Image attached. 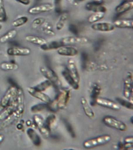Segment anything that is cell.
Returning <instances> with one entry per match:
<instances>
[{
    "label": "cell",
    "instance_id": "7bdbcfd3",
    "mask_svg": "<svg viewBox=\"0 0 133 150\" xmlns=\"http://www.w3.org/2000/svg\"><path fill=\"white\" fill-rule=\"evenodd\" d=\"M16 1L21 3L22 4L26 6L29 5L31 3V0H16Z\"/></svg>",
    "mask_w": 133,
    "mask_h": 150
},
{
    "label": "cell",
    "instance_id": "277c9868",
    "mask_svg": "<svg viewBox=\"0 0 133 150\" xmlns=\"http://www.w3.org/2000/svg\"><path fill=\"white\" fill-rule=\"evenodd\" d=\"M103 121L107 126L122 132H125L128 129V127L125 123L112 116H106Z\"/></svg>",
    "mask_w": 133,
    "mask_h": 150
},
{
    "label": "cell",
    "instance_id": "8992f818",
    "mask_svg": "<svg viewBox=\"0 0 133 150\" xmlns=\"http://www.w3.org/2000/svg\"><path fill=\"white\" fill-rule=\"evenodd\" d=\"M70 96V90L68 89H62L58 93L54 99L57 102L59 110L64 108L67 105Z\"/></svg>",
    "mask_w": 133,
    "mask_h": 150
},
{
    "label": "cell",
    "instance_id": "9c48e42d",
    "mask_svg": "<svg viewBox=\"0 0 133 150\" xmlns=\"http://www.w3.org/2000/svg\"><path fill=\"white\" fill-rule=\"evenodd\" d=\"M91 27L93 30L102 32H109L115 29L113 23L109 22H96L93 23Z\"/></svg>",
    "mask_w": 133,
    "mask_h": 150
},
{
    "label": "cell",
    "instance_id": "60d3db41",
    "mask_svg": "<svg viewBox=\"0 0 133 150\" xmlns=\"http://www.w3.org/2000/svg\"><path fill=\"white\" fill-rule=\"evenodd\" d=\"M69 29L73 33L77 34V29L74 25H70Z\"/></svg>",
    "mask_w": 133,
    "mask_h": 150
},
{
    "label": "cell",
    "instance_id": "3957f363",
    "mask_svg": "<svg viewBox=\"0 0 133 150\" xmlns=\"http://www.w3.org/2000/svg\"><path fill=\"white\" fill-rule=\"evenodd\" d=\"M18 88L15 86H12L7 90L0 101V112L7 107L13 100L17 95Z\"/></svg>",
    "mask_w": 133,
    "mask_h": 150
},
{
    "label": "cell",
    "instance_id": "f907efd6",
    "mask_svg": "<svg viewBox=\"0 0 133 150\" xmlns=\"http://www.w3.org/2000/svg\"><path fill=\"white\" fill-rule=\"evenodd\" d=\"M2 28H3V25L0 23V30H1Z\"/></svg>",
    "mask_w": 133,
    "mask_h": 150
},
{
    "label": "cell",
    "instance_id": "d6a6232c",
    "mask_svg": "<svg viewBox=\"0 0 133 150\" xmlns=\"http://www.w3.org/2000/svg\"><path fill=\"white\" fill-rule=\"evenodd\" d=\"M28 21L29 18L27 16H21L14 20L12 22V25L15 28H18L26 24Z\"/></svg>",
    "mask_w": 133,
    "mask_h": 150
},
{
    "label": "cell",
    "instance_id": "681fc988",
    "mask_svg": "<svg viewBox=\"0 0 133 150\" xmlns=\"http://www.w3.org/2000/svg\"><path fill=\"white\" fill-rule=\"evenodd\" d=\"M130 121L131 122L132 124H133V117H132L131 118H130Z\"/></svg>",
    "mask_w": 133,
    "mask_h": 150
},
{
    "label": "cell",
    "instance_id": "4fadbf2b",
    "mask_svg": "<svg viewBox=\"0 0 133 150\" xmlns=\"http://www.w3.org/2000/svg\"><path fill=\"white\" fill-rule=\"evenodd\" d=\"M67 67V70L70 74L75 82L79 84L80 82V74L74 60L72 59H70L68 61Z\"/></svg>",
    "mask_w": 133,
    "mask_h": 150
},
{
    "label": "cell",
    "instance_id": "52a82bcc",
    "mask_svg": "<svg viewBox=\"0 0 133 150\" xmlns=\"http://www.w3.org/2000/svg\"><path fill=\"white\" fill-rule=\"evenodd\" d=\"M33 120L42 135L45 138L49 137L51 134V129L46 126L42 117L39 115H34L33 117Z\"/></svg>",
    "mask_w": 133,
    "mask_h": 150
},
{
    "label": "cell",
    "instance_id": "1f68e13d",
    "mask_svg": "<svg viewBox=\"0 0 133 150\" xmlns=\"http://www.w3.org/2000/svg\"><path fill=\"white\" fill-rule=\"evenodd\" d=\"M52 85V83L47 79L42 82V83H39L36 86L34 87V88L38 91L44 92V91H46Z\"/></svg>",
    "mask_w": 133,
    "mask_h": 150
},
{
    "label": "cell",
    "instance_id": "44dd1931",
    "mask_svg": "<svg viewBox=\"0 0 133 150\" xmlns=\"http://www.w3.org/2000/svg\"><path fill=\"white\" fill-rule=\"evenodd\" d=\"M65 45L61 41H52L49 42H46L45 44L40 46V49L44 51H49V50L58 49L63 46Z\"/></svg>",
    "mask_w": 133,
    "mask_h": 150
},
{
    "label": "cell",
    "instance_id": "83f0119b",
    "mask_svg": "<svg viewBox=\"0 0 133 150\" xmlns=\"http://www.w3.org/2000/svg\"><path fill=\"white\" fill-rule=\"evenodd\" d=\"M19 68L18 64L13 62H4L0 64V68L4 71L17 70Z\"/></svg>",
    "mask_w": 133,
    "mask_h": 150
},
{
    "label": "cell",
    "instance_id": "bcb514c9",
    "mask_svg": "<svg viewBox=\"0 0 133 150\" xmlns=\"http://www.w3.org/2000/svg\"><path fill=\"white\" fill-rule=\"evenodd\" d=\"M118 149H124V144L121 142L119 143L118 144Z\"/></svg>",
    "mask_w": 133,
    "mask_h": 150
},
{
    "label": "cell",
    "instance_id": "484cf974",
    "mask_svg": "<svg viewBox=\"0 0 133 150\" xmlns=\"http://www.w3.org/2000/svg\"><path fill=\"white\" fill-rule=\"evenodd\" d=\"M25 39L29 43L39 46L42 45L47 42L45 39L43 38L33 35H27L25 36Z\"/></svg>",
    "mask_w": 133,
    "mask_h": 150
},
{
    "label": "cell",
    "instance_id": "ee69618b",
    "mask_svg": "<svg viewBox=\"0 0 133 150\" xmlns=\"http://www.w3.org/2000/svg\"><path fill=\"white\" fill-rule=\"evenodd\" d=\"M133 137H129L125 138L124 143H133Z\"/></svg>",
    "mask_w": 133,
    "mask_h": 150
},
{
    "label": "cell",
    "instance_id": "6da1fadb",
    "mask_svg": "<svg viewBox=\"0 0 133 150\" xmlns=\"http://www.w3.org/2000/svg\"><path fill=\"white\" fill-rule=\"evenodd\" d=\"M111 139V137L110 135H103L95 138L87 139L84 142L83 145L86 149L93 148L106 145L110 141Z\"/></svg>",
    "mask_w": 133,
    "mask_h": 150
},
{
    "label": "cell",
    "instance_id": "5b68a950",
    "mask_svg": "<svg viewBox=\"0 0 133 150\" xmlns=\"http://www.w3.org/2000/svg\"><path fill=\"white\" fill-rule=\"evenodd\" d=\"M133 78L132 73L128 71L126 74L124 81V96L132 103H133Z\"/></svg>",
    "mask_w": 133,
    "mask_h": 150
},
{
    "label": "cell",
    "instance_id": "ab89813d",
    "mask_svg": "<svg viewBox=\"0 0 133 150\" xmlns=\"http://www.w3.org/2000/svg\"><path fill=\"white\" fill-rule=\"evenodd\" d=\"M64 1H66L67 2H68L70 4L75 6H79V2H78L77 0H64Z\"/></svg>",
    "mask_w": 133,
    "mask_h": 150
},
{
    "label": "cell",
    "instance_id": "74e56055",
    "mask_svg": "<svg viewBox=\"0 0 133 150\" xmlns=\"http://www.w3.org/2000/svg\"><path fill=\"white\" fill-rule=\"evenodd\" d=\"M56 119V117L54 114H51L49 115L46 118L45 121V124L46 126L51 128V126L53 125V123L55 122Z\"/></svg>",
    "mask_w": 133,
    "mask_h": 150
},
{
    "label": "cell",
    "instance_id": "f6af8a7d",
    "mask_svg": "<svg viewBox=\"0 0 133 150\" xmlns=\"http://www.w3.org/2000/svg\"><path fill=\"white\" fill-rule=\"evenodd\" d=\"M17 129L19 130H22L24 128V126H23V124L21 123H19V124H17Z\"/></svg>",
    "mask_w": 133,
    "mask_h": 150
},
{
    "label": "cell",
    "instance_id": "8fae6325",
    "mask_svg": "<svg viewBox=\"0 0 133 150\" xmlns=\"http://www.w3.org/2000/svg\"><path fill=\"white\" fill-rule=\"evenodd\" d=\"M31 53L30 48L24 47H12L7 50V53L10 56H27Z\"/></svg>",
    "mask_w": 133,
    "mask_h": 150
},
{
    "label": "cell",
    "instance_id": "4316f807",
    "mask_svg": "<svg viewBox=\"0 0 133 150\" xmlns=\"http://www.w3.org/2000/svg\"><path fill=\"white\" fill-rule=\"evenodd\" d=\"M19 118H20V117L15 112V111L12 114L10 115L6 119L3 120V122L0 125V127L2 129L5 128L8 126L9 125H11L16 120Z\"/></svg>",
    "mask_w": 133,
    "mask_h": 150
},
{
    "label": "cell",
    "instance_id": "d590c367",
    "mask_svg": "<svg viewBox=\"0 0 133 150\" xmlns=\"http://www.w3.org/2000/svg\"><path fill=\"white\" fill-rule=\"evenodd\" d=\"M116 99L118 103L122 106L124 107L129 110H133V103L120 98H117Z\"/></svg>",
    "mask_w": 133,
    "mask_h": 150
},
{
    "label": "cell",
    "instance_id": "b9f144b4",
    "mask_svg": "<svg viewBox=\"0 0 133 150\" xmlns=\"http://www.w3.org/2000/svg\"><path fill=\"white\" fill-rule=\"evenodd\" d=\"M26 124L27 126H31L32 128H35V127L36 128H37V126H36L34 122H32V121L30 120H28L26 121Z\"/></svg>",
    "mask_w": 133,
    "mask_h": 150
},
{
    "label": "cell",
    "instance_id": "4dcf8cb0",
    "mask_svg": "<svg viewBox=\"0 0 133 150\" xmlns=\"http://www.w3.org/2000/svg\"><path fill=\"white\" fill-rule=\"evenodd\" d=\"M41 30L44 34L49 36H54L56 35L55 32L52 29V25L49 22H46V21L42 25Z\"/></svg>",
    "mask_w": 133,
    "mask_h": 150
},
{
    "label": "cell",
    "instance_id": "7dc6e473",
    "mask_svg": "<svg viewBox=\"0 0 133 150\" xmlns=\"http://www.w3.org/2000/svg\"><path fill=\"white\" fill-rule=\"evenodd\" d=\"M4 135L0 134V144H1L2 142L4 140Z\"/></svg>",
    "mask_w": 133,
    "mask_h": 150
},
{
    "label": "cell",
    "instance_id": "c3c4849f",
    "mask_svg": "<svg viewBox=\"0 0 133 150\" xmlns=\"http://www.w3.org/2000/svg\"><path fill=\"white\" fill-rule=\"evenodd\" d=\"M93 2L98 3L102 4L103 2V0H93Z\"/></svg>",
    "mask_w": 133,
    "mask_h": 150
},
{
    "label": "cell",
    "instance_id": "7402d4cb",
    "mask_svg": "<svg viewBox=\"0 0 133 150\" xmlns=\"http://www.w3.org/2000/svg\"><path fill=\"white\" fill-rule=\"evenodd\" d=\"M16 108V104L15 98L12 101L10 105L6 108L0 114V120L3 121L6 119L10 115L12 114Z\"/></svg>",
    "mask_w": 133,
    "mask_h": 150
},
{
    "label": "cell",
    "instance_id": "2e32d148",
    "mask_svg": "<svg viewBox=\"0 0 133 150\" xmlns=\"http://www.w3.org/2000/svg\"><path fill=\"white\" fill-rule=\"evenodd\" d=\"M133 8V0H127L124 1L115 8V12L118 14L123 13L132 10Z\"/></svg>",
    "mask_w": 133,
    "mask_h": 150
},
{
    "label": "cell",
    "instance_id": "836d02e7",
    "mask_svg": "<svg viewBox=\"0 0 133 150\" xmlns=\"http://www.w3.org/2000/svg\"><path fill=\"white\" fill-rule=\"evenodd\" d=\"M7 21V15L5 10L3 0H0V22H5Z\"/></svg>",
    "mask_w": 133,
    "mask_h": 150
},
{
    "label": "cell",
    "instance_id": "ba28073f",
    "mask_svg": "<svg viewBox=\"0 0 133 150\" xmlns=\"http://www.w3.org/2000/svg\"><path fill=\"white\" fill-rule=\"evenodd\" d=\"M61 41L64 45L70 44H85L88 43L89 39L85 36H72L63 38Z\"/></svg>",
    "mask_w": 133,
    "mask_h": 150
},
{
    "label": "cell",
    "instance_id": "d6986e66",
    "mask_svg": "<svg viewBox=\"0 0 133 150\" xmlns=\"http://www.w3.org/2000/svg\"><path fill=\"white\" fill-rule=\"evenodd\" d=\"M86 9L89 11L93 13L102 12L106 13L107 11V8L102 4L96 3L94 2L87 3L86 5Z\"/></svg>",
    "mask_w": 133,
    "mask_h": 150
},
{
    "label": "cell",
    "instance_id": "603a6c76",
    "mask_svg": "<svg viewBox=\"0 0 133 150\" xmlns=\"http://www.w3.org/2000/svg\"><path fill=\"white\" fill-rule=\"evenodd\" d=\"M27 134L34 145L37 146H40L42 144L41 139L33 129H27Z\"/></svg>",
    "mask_w": 133,
    "mask_h": 150
},
{
    "label": "cell",
    "instance_id": "9a60e30c",
    "mask_svg": "<svg viewBox=\"0 0 133 150\" xmlns=\"http://www.w3.org/2000/svg\"><path fill=\"white\" fill-rule=\"evenodd\" d=\"M57 52L61 56L73 57L78 54L79 51L74 47L63 45L57 49Z\"/></svg>",
    "mask_w": 133,
    "mask_h": 150
},
{
    "label": "cell",
    "instance_id": "d4e9b609",
    "mask_svg": "<svg viewBox=\"0 0 133 150\" xmlns=\"http://www.w3.org/2000/svg\"><path fill=\"white\" fill-rule=\"evenodd\" d=\"M62 74L67 83L73 89L78 90L79 88V84L75 82L72 76L70 74L68 70H64L62 72Z\"/></svg>",
    "mask_w": 133,
    "mask_h": 150
},
{
    "label": "cell",
    "instance_id": "f35d334b",
    "mask_svg": "<svg viewBox=\"0 0 133 150\" xmlns=\"http://www.w3.org/2000/svg\"><path fill=\"white\" fill-rule=\"evenodd\" d=\"M65 125H66V129L68 132H69L70 134L71 137L73 138H75L76 137V134L75 132H74L73 128L72 125L68 122L65 121Z\"/></svg>",
    "mask_w": 133,
    "mask_h": 150
},
{
    "label": "cell",
    "instance_id": "f546056e",
    "mask_svg": "<svg viewBox=\"0 0 133 150\" xmlns=\"http://www.w3.org/2000/svg\"><path fill=\"white\" fill-rule=\"evenodd\" d=\"M105 13L102 12L93 13L88 18V21L91 23H96L103 18L105 16Z\"/></svg>",
    "mask_w": 133,
    "mask_h": 150
},
{
    "label": "cell",
    "instance_id": "e575fe53",
    "mask_svg": "<svg viewBox=\"0 0 133 150\" xmlns=\"http://www.w3.org/2000/svg\"><path fill=\"white\" fill-rule=\"evenodd\" d=\"M47 108L48 104L45 103H39L31 107V111L33 113H37L47 109Z\"/></svg>",
    "mask_w": 133,
    "mask_h": 150
},
{
    "label": "cell",
    "instance_id": "f1b7e54d",
    "mask_svg": "<svg viewBox=\"0 0 133 150\" xmlns=\"http://www.w3.org/2000/svg\"><path fill=\"white\" fill-rule=\"evenodd\" d=\"M17 34V32L16 29H11L0 37V42L1 43H5L9 40L15 37Z\"/></svg>",
    "mask_w": 133,
    "mask_h": 150
},
{
    "label": "cell",
    "instance_id": "cb8c5ba5",
    "mask_svg": "<svg viewBox=\"0 0 133 150\" xmlns=\"http://www.w3.org/2000/svg\"><path fill=\"white\" fill-rule=\"evenodd\" d=\"M69 18V14L66 12L62 13L59 16V19L56 25V28L57 30L60 31L62 30L65 27Z\"/></svg>",
    "mask_w": 133,
    "mask_h": 150
},
{
    "label": "cell",
    "instance_id": "ffe728a7",
    "mask_svg": "<svg viewBox=\"0 0 133 150\" xmlns=\"http://www.w3.org/2000/svg\"><path fill=\"white\" fill-rule=\"evenodd\" d=\"M81 103L85 114L90 119H94L95 117V114L91 107V106L84 97H82Z\"/></svg>",
    "mask_w": 133,
    "mask_h": 150
},
{
    "label": "cell",
    "instance_id": "7a4b0ae2",
    "mask_svg": "<svg viewBox=\"0 0 133 150\" xmlns=\"http://www.w3.org/2000/svg\"><path fill=\"white\" fill-rule=\"evenodd\" d=\"M40 71L42 74L56 88L59 89L62 87L63 84L61 80L52 69L48 67H42L40 68Z\"/></svg>",
    "mask_w": 133,
    "mask_h": 150
},
{
    "label": "cell",
    "instance_id": "8d00e7d4",
    "mask_svg": "<svg viewBox=\"0 0 133 150\" xmlns=\"http://www.w3.org/2000/svg\"><path fill=\"white\" fill-rule=\"evenodd\" d=\"M46 21L45 19L43 17H38L34 19L32 23V28L34 29H37L42 25Z\"/></svg>",
    "mask_w": 133,
    "mask_h": 150
},
{
    "label": "cell",
    "instance_id": "30bf717a",
    "mask_svg": "<svg viewBox=\"0 0 133 150\" xmlns=\"http://www.w3.org/2000/svg\"><path fill=\"white\" fill-rule=\"evenodd\" d=\"M96 104L115 111H118L121 109V107L118 103L106 98L98 97L96 100Z\"/></svg>",
    "mask_w": 133,
    "mask_h": 150
},
{
    "label": "cell",
    "instance_id": "e0dca14e",
    "mask_svg": "<svg viewBox=\"0 0 133 150\" xmlns=\"http://www.w3.org/2000/svg\"><path fill=\"white\" fill-rule=\"evenodd\" d=\"M115 28L121 29H132L133 20L132 19H121L115 20L113 22Z\"/></svg>",
    "mask_w": 133,
    "mask_h": 150
},
{
    "label": "cell",
    "instance_id": "ac0fdd59",
    "mask_svg": "<svg viewBox=\"0 0 133 150\" xmlns=\"http://www.w3.org/2000/svg\"><path fill=\"white\" fill-rule=\"evenodd\" d=\"M101 88L100 86L97 83H94L92 86L91 92V106H94L96 104L97 98L101 93Z\"/></svg>",
    "mask_w": 133,
    "mask_h": 150
},
{
    "label": "cell",
    "instance_id": "5bb4252c",
    "mask_svg": "<svg viewBox=\"0 0 133 150\" xmlns=\"http://www.w3.org/2000/svg\"><path fill=\"white\" fill-rule=\"evenodd\" d=\"M27 91L31 96L41 100L46 104H49L52 100L48 95L42 91L36 90L34 87L27 88Z\"/></svg>",
    "mask_w": 133,
    "mask_h": 150
},
{
    "label": "cell",
    "instance_id": "7c38bea8",
    "mask_svg": "<svg viewBox=\"0 0 133 150\" xmlns=\"http://www.w3.org/2000/svg\"><path fill=\"white\" fill-rule=\"evenodd\" d=\"M54 9V6L50 3H45L30 8L28 10L29 13L32 15H36L46 13L51 11Z\"/></svg>",
    "mask_w": 133,
    "mask_h": 150
}]
</instances>
